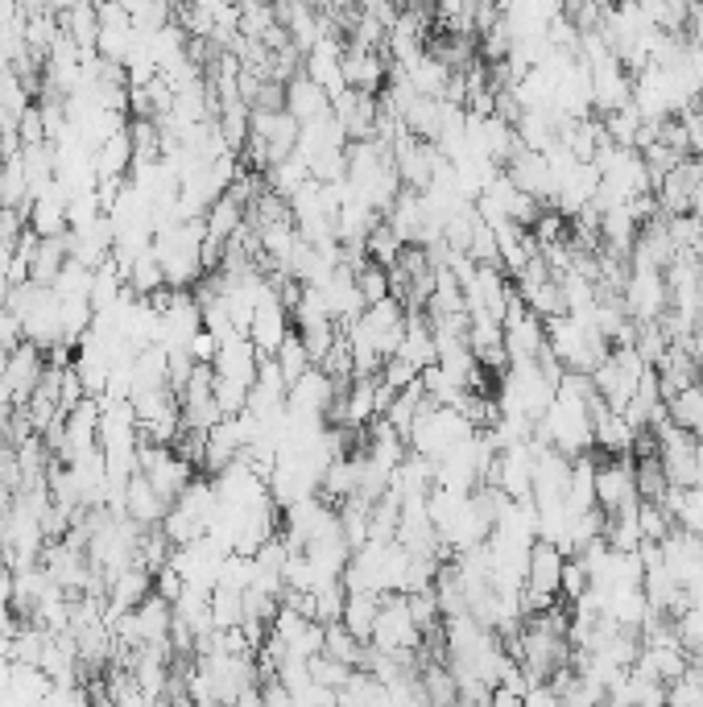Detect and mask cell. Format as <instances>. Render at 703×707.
I'll list each match as a JSON object with an SVG mask.
<instances>
[{
	"label": "cell",
	"mask_w": 703,
	"mask_h": 707,
	"mask_svg": "<svg viewBox=\"0 0 703 707\" xmlns=\"http://www.w3.org/2000/svg\"><path fill=\"white\" fill-rule=\"evenodd\" d=\"M596 505L604 513L637 509V476H634V451L629 455H608V464H596Z\"/></svg>",
	"instance_id": "6da1fadb"
},
{
	"label": "cell",
	"mask_w": 703,
	"mask_h": 707,
	"mask_svg": "<svg viewBox=\"0 0 703 707\" xmlns=\"http://www.w3.org/2000/svg\"><path fill=\"white\" fill-rule=\"evenodd\" d=\"M670 307L667 294V274L653 265H629L625 277V311L634 319H658Z\"/></svg>",
	"instance_id": "3957f363"
},
{
	"label": "cell",
	"mask_w": 703,
	"mask_h": 707,
	"mask_svg": "<svg viewBox=\"0 0 703 707\" xmlns=\"http://www.w3.org/2000/svg\"><path fill=\"white\" fill-rule=\"evenodd\" d=\"M129 286H133L141 298H150L157 286H166V274H162V261H157L154 244H150V248H145V253L133 261V269H129Z\"/></svg>",
	"instance_id": "44dd1931"
},
{
	"label": "cell",
	"mask_w": 703,
	"mask_h": 707,
	"mask_svg": "<svg viewBox=\"0 0 703 707\" xmlns=\"http://www.w3.org/2000/svg\"><path fill=\"white\" fill-rule=\"evenodd\" d=\"M356 286H361V294H364V302H369V307H373V302H381V298H389V265L364 257L361 265H356Z\"/></svg>",
	"instance_id": "7402d4cb"
},
{
	"label": "cell",
	"mask_w": 703,
	"mask_h": 707,
	"mask_svg": "<svg viewBox=\"0 0 703 707\" xmlns=\"http://www.w3.org/2000/svg\"><path fill=\"white\" fill-rule=\"evenodd\" d=\"M286 108L298 117V124L323 121V117H331V96H327V87H319L310 79L307 70H298L290 84H286Z\"/></svg>",
	"instance_id": "ba28073f"
},
{
	"label": "cell",
	"mask_w": 703,
	"mask_h": 707,
	"mask_svg": "<svg viewBox=\"0 0 703 707\" xmlns=\"http://www.w3.org/2000/svg\"><path fill=\"white\" fill-rule=\"evenodd\" d=\"M216 347H220V340H216L207 328H199L195 331V340H190V356H195V361H211V356H216Z\"/></svg>",
	"instance_id": "4316f807"
},
{
	"label": "cell",
	"mask_w": 703,
	"mask_h": 707,
	"mask_svg": "<svg viewBox=\"0 0 703 707\" xmlns=\"http://www.w3.org/2000/svg\"><path fill=\"white\" fill-rule=\"evenodd\" d=\"M274 361H277V368H282V377H286V389H290L294 380L303 377L310 364H315V361H310V352H307V344H303V335H298V331H290V335L282 340V347L274 352Z\"/></svg>",
	"instance_id": "d6986e66"
},
{
	"label": "cell",
	"mask_w": 703,
	"mask_h": 707,
	"mask_svg": "<svg viewBox=\"0 0 703 707\" xmlns=\"http://www.w3.org/2000/svg\"><path fill=\"white\" fill-rule=\"evenodd\" d=\"M18 133H21V150H25V145H42V141H51V137H46V121H42V108L30 104L25 112H21Z\"/></svg>",
	"instance_id": "484cf974"
},
{
	"label": "cell",
	"mask_w": 703,
	"mask_h": 707,
	"mask_svg": "<svg viewBox=\"0 0 703 707\" xmlns=\"http://www.w3.org/2000/svg\"><path fill=\"white\" fill-rule=\"evenodd\" d=\"M63 30L75 37L79 51H96V37H100V9L91 0H75L67 13H58Z\"/></svg>",
	"instance_id": "5bb4252c"
},
{
	"label": "cell",
	"mask_w": 703,
	"mask_h": 707,
	"mask_svg": "<svg viewBox=\"0 0 703 707\" xmlns=\"http://www.w3.org/2000/svg\"><path fill=\"white\" fill-rule=\"evenodd\" d=\"M310 178V166H307V157L303 154H290V157H282V162H274L270 170H265V187L270 190H277L282 199H290L294 190L303 187Z\"/></svg>",
	"instance_id": "e0dca14e"
},
{
	"label": "cell",
	"mask_w": 703,
	"mask_h": 707,
	"mask_svg": "<svg viewBox=\"0 0 703 707\" xmlns=\"http://www.w3.org/2000/svg\"><path fill=\"white\" fill-rule=\"evenodd\" d=\"M9 356H13V347H0V377H4V368H9Z\"/></svg>",
	"instance_id": "83f0119b"
},
{
	"label": "cell",
	"mask_w": 703,
	"mask_h": 707,
	"mask_svg": "<svg viewBox=\"0 0 703 707\" xmlns=\"http://www.w3.org/2000/svg\"><path fill=\"white\" fill-rule=\"evenodd\" d=\"M343 79H348V87H356V91L381 96L385 84H389V51L348 42V46H343Z\"/></svg>",
	"instance_id": "5b68a950"
},
{
	"label": "cell",
	"mask_w": 703,
	"mask_h": 707,
	"mask_svg": "<svg viewBox=\"0 0 703 707\" xmlns=\"http://www.w3.org/2000/svg\"><path fill=\"white\" fill-rule=\"evenodd\" d=\"M249 129L265 137L270 145V162H282V157L294 154V145H298V117H294L290 108H253V117H249Z\"/></svg>",
	"instance_id": "8992f818"
},
{
	"label": "cell",
	"mask_w": 703,
	"mask_h": 707,
	"mask_svg": "<svg viewBox=\"0 0 703 707\" xmlns=\"http://www.w3.org/2000/svg\"><path fill=\"white\" fill-rule=\"evenodd\" d=\"M592 587V575H587V567H583L580 559H567L563 563V579H559V600L575 604Z\"/></svg>",
	"instance_id": "cb8c5ba5"
},
{
	"label": "cell",
	"mask_w": 703,
	"mask_h": 707,
	"mask_svg": "<svg viewBox=\"0 0 703 707\" xmlns=\"http://www.w3.org/2000/svg\"><path fill=\"white\" fill-rule=\"evenodd\" d=\"M587 75H592V108H596V112H617V108L634 104L629 67H625L613 51L592 58V63H587Z\"/></svg>",
	"instance_id": "7a4b0ae2"
},
{
	"label": "cell",
	"mask_w": 703,
	"mask_h": 707,
	"mask_svg": "<svg viewBox=\"0 0 703 707\" xmlns=\"http://www.w3.org/2000/svg\"><path fill=\"white\" fill-rule=\"evenodd\" d=\"M166 509H171V505L157 497V488L150 484V476H145V472H133L129 484H124V513L133 521H141V526H162Z\"/></svg>",
	"instance_id": "9c48e42d"
},
{
	"label": "cell",
	"mask_w": 703,
	"mask_h": 707,
	"mask_svg": "<svg viewBox=\"0 0 703 707\" xmlns=\"http://www.w3.org/2000/svg\"><path fill=\"white\" fill-rule=\"evenodd\" d=\"M70 248H67V232L63 236H37L34 244V257H30V281L37 286H54L58 269L67 265Z\"/></svg>",
	"instance_id": "7c38bea8"
},
{
	"label": "cell",
	"mask_w": 703,
	"mask_h": 707,
	"mask_svg": "<svg viewBox=\"0 0 703 707\" xmlns=\"http://www.w3.org/2000/svg\"><path fill=\"white\" fill-rule=\"evenodd\" d=\"M91 4H108V0H91Z\"/></svg>",
	"instance_id": "f1b7e54d"
},
{
	"label": "cell",
	"mask_w": 703,
	"mask_h": 707,
	"mask_svg": "<svg viewBox=\"0 0 703 707\" xmlns=\"http://www.w3.org/2000/svg\"><path fill=\"white\" fill-rule=\"evenodd\" d=\"M129 170H133V141H129V124H124L121 133H112L96 145V183L100 178H129Z\"/></svg>",
	"instance_id": "8fae6325"
},
{
	"label": "cell",
	"mask_w": 703,
	"mask_h": 707,
	"mask_svg": "<svg viewBox=\"0 0 703 707\" xmlns=\"http://www.w3.org/2000/svg\"><path fill=\"white\" fill-rule=\"evenodd\" d=\"M394 356L402 361H410L418 373L427 368V364L439 361V344H435V331H430V319L422 311H410L406 314V335H402V347H397Z\"/></svg>",
	"instance_id": "30bf717a"
},
{
	"label": "cell",
	"mask_w": 703,
	"mask_h": 707,
	"mask_svg": "<svg viewBox=\"0 0 703 707\" xmlns=\"http://www.w3.org/2000/svg\"><path fill=\"white\" fill-rule=\"evenodd\" d=\"M310 678H315V683H323V687L340 691L343 683L352 678V666L340 662V658H331V654H315L310 658Z\"/></svg>",
	"instance_id": "603a6c76"
},
{
	"label": "cell",
	"mask_w": 703,
	"mask_h": 707,
	"mask_svg": "<svg viewBox=\"0 0 703 707\" xmlns=\"http://www.w3.org/2000/svg\"><path fill=\"white\" fill-rule=\"evenodd\" d=\"M204 224H207V236L228 241V236H232V232L244 224V203L237 199V195H228V190H223L220 199H216V203L204 211Z\"/></svg>",
	"instance_id": "2e32d148"
},
{
	"label": "cell",
	"mask_w": 703,
	"mask_h": 707,
	"mask_svg": "<svg viewBox=\"0 0 703 707\" xmlns=\"http://www.w3.org/2000/svg\"><path fill=\"white\" fill-rule=\"evenodd\" d=\"M336 397H340V385L327 377L319 364H310L307 373L286 389V410H290V415L327 418L331 406H336Z\"/></svg>",
	"instance_id": "277c9868"
},
{
	"label": "cell",
	"mask_w": 703,
	"mask_h": 707,
	"mask_svg": "<svg viewBox=\"0 0 703 707\" xmlns=\"http://www.w3.org/2000/svg\"><path fill=\"white\" fill-rule=\"evenodd\" d=\"M667 415H670V422H674V427H683L686 434L703 439V389H700V380L670 397Z\"/></svg>",
	"instance_id": "9a60e30c"
},
{
	"label": "cell",
	"mask_w": 703,
	"mask_h": 707,
	"mask_svg": "<svg viewBox=\"0 0 703 707\" xmlns=\"http://www.w3.org/2000/svg\"><path fill=\"white\" fill-rule=\"evenodd\" d=\"M634 476H637V497L641 500H662L667 497V467L658 460V451L653 455H634Z\"/></svg>",
	"instance_id": "ac0fdd59"
},
{
	"label": "cell",
	"mask_w": 703,
	"mask_h": 707,
	"mask_svg": "<svg viewBox=\"0 0 703 707\" xmlns=\"http://www.w3.org/2000/svg\"><path fill=\"white\" fill-rule=\"evenodd\" d=\"M700 389H703V373H700Z\"/></svg>",
	"instance_id": "f546056e"
},
{
	"label": "cell",
	"mask_w": 703,
	"mask_h": 707,
	"mask_svg": "<svg viewBox=\"0 0 703 707\" xmlns=\"http://www.w3.org/2000/svg\"><path fill=\"white\" fill-rule=\"evenodd\" d=\"M216 401H220L223 415H241L249 406V385L241 380H228V377H216Z\"/></svg>",
	"instance_id": "d4e9b609"
},
{
	"label": "cell",
	"mask_w": 703,
	"mask_h": 707,
	"mask_svg": "<svg viewBox=\"0 0 703 707\" xmlns=\"http://www.w3.org/2000/svg\"><path fill=\"white\" fill-rule=\"evenodd\" d=\"M42 373H46V352L37 344H30V340H21L18 347H13V356H9V368H4V385L13 389V401H30V394L37 389V380H42Z\"/></svg>",
	"instance_id": "52a82bcc"
},
{
	"label": "cell",
	"mask_w": 703,
	"mask_h": 707,
	"mask_svg": "<svg viewBox=\"0 0 703 707\" xmlns=\"http://www.w3.org/2000/svg\"><path fill=\"white\" fill-rule=\"evenodd\" d=\"M381 596H385V592H348V600H343L340 621L361 641L373 638V625H377V612H381Z\"/></svg>",
	"instance_id": "4fadbf2b"
},
{
	"label": "cell",
	"mask_w": 703,
	"mask_h": 707,
	"mask_svg": "<svg viewBox=\"0 0 703 707\" xmlns=\"http://www.w3.org/2000/svg\"><path fill=\"white\" fill-rule=\"evenodd\" d=\"M402 248H406V241H402L394 228H389V220H385V216H381L377 228L364 236V253H369L373 261H381V265H394Z\"/></svg>",
	"instance_id": "ffe728a7"
}]
</instances>
